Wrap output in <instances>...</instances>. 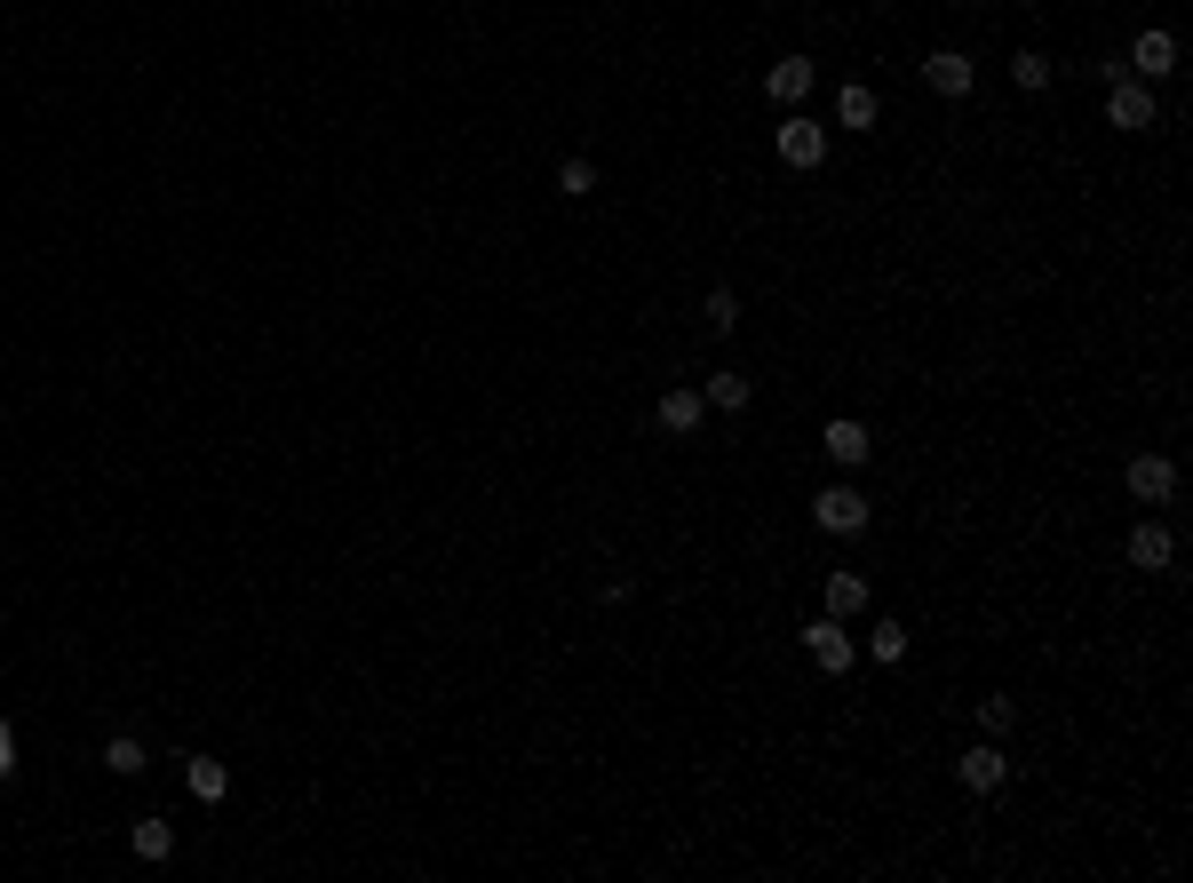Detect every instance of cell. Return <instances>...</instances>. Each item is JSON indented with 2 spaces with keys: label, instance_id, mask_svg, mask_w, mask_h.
I'll return each mask as SVG.
<instances>
[{
  "label": "cell",
  "instance_id": "6da1fadb",
  "mask_svg": "<svg viewBox=\"0 0 1193 883\" xmlns=\"http://www.w3.org/2000/svg\"><path fill=\"white\" fill-rule=\"evenodd\" d=\"M804 653L820 661L828 676H836V669H851V637H843V614H828V621H811V629H804Z\"/></svg>",
  "mask_w": 1193,
  "mask_h": 883
},
{
  "label": "cell",
  "instance_id": "7a4b0ae2",
  "mask_svg": "<svg viewBox=\"0 0 1193 883\" xmlns=\"http://www.w3.org/2000/svg\"><path fill=\"white\" fill-rule=\"evenodd\" d=\"M811 518H820L828 533H860V526H868V501L851 494V486H828L820 501H811Z\"/></svg>",
  "mask_w": 1193,
  "mask_h": 883
},
{
  "label": "cell",
  "instance_id": "3957f363",
  "mask_svg": "<svg viewBox=\"0 0 1193 883\" xmlns=\"http://www.w3.org/2000/svg\"><path fill=\"white\" fill-rule=\"evenodd\" d=\"M954 772H963V788H971V796H986V788H1003V780H1010V757L995 749V740H979V749L954 764Z\"/></svg>",
  "mask_w": 1193,
  "mask_h": 883
},
{
  "label": "cell",
  "instance_id": "277c9868",
  "mask_svg": "<svg viewBox=\"0 0 1193 883\" xmlns=\"http://www.w3.org/2000/svg\"><path fill=\"white\" fill-rule=\"evenodd\" d=\"M820 152H828V128L820 120H788V128H780V159H788V167H820Z\"/></svg>",
  "mask_w": 1193,
  "mask_h": 883
},
{
  "label": "cell",
  "instance_id": "5b68a950",
  "mask_svg": "<svg viewBox=\"0 0 1193 883\" xmlns=\"http://www.w3.org/2000/svg\"><path fill=\"white\" fill-rule=\"evenodd\" d=\"M1106 120H1114V128H1153V96H1146V80H1114Z\"/></svg>",
  "mask_w": 1193,
  "mask_h": 883
},
{
  "label": "cell",
  "instance_id": "8992f818",
  "mask_svg": "<svg viewBox=\"0 0 1193 883\" xmlns=\"http://www.w3.org/2000/svg\"><path fill=\"white\" fill-rule=\"evenodd\" d=\"M1130 494H1138V501H1170V494H1178V470H1170L1162 454H1138V462H1130Z\"/></svg>",
  "mask_w": 1193,
  "mask_h": 883
},
{
  "label": "cell",
  "instance_id": "52a82bcc",
  "mask_svg": "<svg viewBox=\"0 0 1193 883\" xmlns=\"http://www.w3.org/2000/svg\"><path fill=\"white\" fill-rule=\"evenodd\" d=\"M764 88H772V104H804V96H811V64L804 56H780L772 73H764Z\"/></svg>",
  "mask_w": 1193,
  "mask_h": 883
},
{
  "label": "cell",
  "instance_id": "ba28073f",
  "mask_svg": "<svg viewBox=\"0 0 1193 883\" xmlns=\"http://www.w3.org/2000/svg\"><path fill=\"white\" fill-rule=\"evenodd\" d=\"M971 73H979V64H971L963 48H939V56L924 64V80H931L939 96H963V88H971Z\"/></svg>",
  "mask_w": 1193,
  "mask_h": 883
},
{
  "label": "cell",
  "instance_id": "9c48e42d",
  "mask_svg": "<svg viewBox=\"0 0 1193 883\" xmlns=\"http://www.w3.org/2000/svg\"><path fill=\"white\" fill-rule=\"evenodd\" d=\"M1130 64H1138L1146 80L1170 73V64H1178V41H1170V32H1138V41H1130Z\"/></svg>",
  "mask_w": 1193,
  "mask_h": 883
},
{
  "label": "cell",
  "instance_id": "30bf717a",
  "mask_svg": "<svg viewBox=\"0 0 1193 883\" xmlns=\"http://www.w3.org/2000/svg\"><path fill=\"white\" fill-rule=\"evenodd\" d=\"M1170 550H1178V541H1170L1162 526H1138V533H1130V565H1138V573H1162Z\"/></svg>",
  "mask_w": 1193,
  "mask_h": 883
},
{
  "label": "cell",
  "instance_id": "8fae6325",
  "mask_svg": "<svg viewBox=\"0 0 1193 883\" xmlns=\"http://www.w3.org/2000/svg\"><path fill=\"white\" fill-rule=\"evenodd\" d=\"M828 462L860 470V462H868V430H860V422H828Z\"/></svg>",
  "mask_w": 1193,
  "mask_h": 883
},
{
  "label": "cell",
  "instance_id": "7c38bea8",
  "mask_svg": "<svg viewBox=\"0 0 1193 883\" xmlns=\"http://www.w3.org/2000/svg\"><path fill=\"white\" fill-rule=\"evenodd\" d=\"M128 843H135V860H167V852H176V828H167V820H135Z\"/></svg>",
  "mask_w": 1193,
  "mask_h": 883
},
{
  "label": "cell",
  "instance_id": "4fadbf2b",
  "mask_svg": "<svg viewBox=\"0 0 1193 883\" xmlns=\"http://www.w3.org/2000/svg\"><path fill=\"white\" fill-rule=\"evenodd\" d=\"M836 120H843V128H875V88L851 80V88L836 96Z\"/></svg>",
  "mask_w": 1193,
  "mask_h": 883
},
{
  "label": "cell",
  "instance_id": "5bb4252c",
  "mask_svg": "<svg viewBox=\"0 0 1193 883\" xmlns=\"http://www.w3.org/2000/svg\"><path fill=\"white\" fill-rule=\"evenodd\" d=\"M184 780H191V796H208V804H216V796L231 788V772H223L216 757H191V764H184Z\"/></svg>",
  "mask_w": 1193,
  "mask_h": 883
},
{
  "label": "cell",
  "instance_id": "9a60e30c",
  "mask_svg": "<svg viewBox=\"0 0 1193 883\" xmlns=\"http://www.w3.org/2000/svg\"><path fill=\"white\" fill-rule=\"evenodd\" d=\"M700 422V390H669L661 398V430H693Z\"/></svg>",
  "mask_w": 1193,
  "mask_h": 883
},
{
  "label": "cell",
  "instance_id": "2e32d148",
  "mask_svg": "<svg viewBox=\"0 0 1193 883\" xmlns=\"http://www.w3.org/2000/svg\"><path fill=\"white\" fill-rule=\"evenodd\" d=\"M104 764H112L120 780H135V772H144V740H135V732H120V740H104Z\"/></svg>",
  "mask_w": 1193,
  "mask_h": 883
},
{
  "label": "cell",
  "instance_id": "e0dca14e",
  "mask_svg": "<svg viewBox=\"0 0 1193 883\" xmlns=\"http://www.w3.org/2000/svg\"><path fill=\"white\" fill-rule=\"evenodd\" d=\"M748 398H756V390H748V375H708V406H725V415H740Z\"/></svg>",
  "mask_w": 1193,
  "mask_h": 883
},
{
  "label": "cell",
  "instance_id": "ac0fdd59",
  "mask_svg": "<svg viewBox=\"0 0 1193 883\" xmlns=\"http://www.w3.org/2000/svg\"><path fill=\"white\" fill-rule=\"evenodd\" d=\"M860 605H868V582L860 573H836L828 582V614H860Z\"/></svg>",
  "mask_w": 1193,
  "mask_h": 883
},
{
  "label": "cell",
  "instance_id": "d6986e66",
  "mask_svg": "<svg viewBox=\"0 0 1193 883\" xmlns=\"http://www.w3.org/2000/svg\"><path fill=\"white\" fill-rule=\"evenodd\" d=\"M1010 725H1018V708H1010L1003 693H995V700H979V732H986V740H1003Z\"/></svg>",
  "mask_w": 1193,
  "mask_h": 883
},
{
  "label": "cell",
  "instance_id": "ffe728a7",
  "mask_svg": "<svg viewBox=\"0 0 1193 883\" xmlns=\"http://www.w3.org/2000/svg\"><path fill=\"white\" fill-rule=\"evenodd\" d=\"M557 191H565V199L597 191V167H589V159H565V167H557Z\"/></svg>",
  "mask_w": 1193,
  "mask_h": 883
},
{
  "label": "cell",
  "instance_id": "44dd1931",
  "mask_svg": "<svg viewBox=\"0 0 1193 883\" xmlns=\"http://www.w3.org/2000/svg\"><path fill=\"white\" fill-rule=\"evenodd\" d=\"M868 653H875V661H899V653H907V629H899V621H883V629L868 637Z\"/></svg>",
  "mask_w": 1193,
  "mask_h": 883
},
{
  "label": "cell",
  "instance_id": "7402d4cb",
  "mask_svg": "<svg viewBox=\"0 0 1193 883\" xmlns=\"http://www.w3.org/2000/svg\"><path fill=\"white\" fill-rule=\"evenodd\" d=\"M1010 80H1018V88H1050V56H1018Z\"/></svg>",
  "mask_w": 1193,
  "mask_h": 883
},
{
  "label": "cell",
  "instance_id": "603a6c76",
  "mask_svg": "<svg viewBox=\"0 0 1193 883\" xmlns=\"http://www.w3.org/2000/svg\"><path fill=\"white\" fill-rule=\"evenodd\" d=\"M708 327H716V334H725V327H740V302H732L725 287H716V295H708Z\"/></svg>",
  "mask_w": 1193,
  "mask_h": 883
},
{
  "label": "cell",
  "instance_id": "cb8c5ba5",
  "mask_svg": "<svg viewBox=\"0 0 1193 883\" xmlns=\"http://www.w3.org/2000/svg\"><path fill=\"white\" fill-rule=\"evenodd\" d=\"M16 772V740H9V725H0V780Z\"/></svg>",
  "mask_w": 1193,
  "mask_h": 883
}]
</instances>
